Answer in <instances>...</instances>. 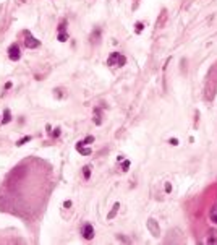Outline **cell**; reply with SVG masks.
I'll use <instances>...</instances> for the list:
<instances>
[{
    "label": "cell",
    "mask_w": 217,
    "mask_h": 245,
    "mask_svg": "<svg viewBox=\"0 0 217 245\" xmlns=\"http://www.w3.org/2000/svg\"><path fill=\"white\" fill-rule=\"evenodd\" d=\"M24 46L28 49H36V47L41 46V42H39L34 36H31L29 31H24Z\"/></svg>",
    "instance_id": "6da1fadb"
},
{
    "label": "cell",
    "mask_w": 217,
    "mask_h": 245,
    "mask_svg": "<svg viewBox=\"0 0 217 245\" xmlns=\"http://www.w3.org/2000/svg\"><path fill=\"white\" fill-rule=\"evenodd\" d=\"M8 57H10V60H13V62L20 60V57H21V52H20V47H18V44H11V46L8 47Z\"/></svg>",
    "instance_id": "7a4b0ae2"
},
{
    "label": "cell",
    "mask_w": 217,
    "mask_h": 245,
    "mask_svg": "<svg viewBox=\"0 0 217 245\" xmlns=\"http://www.w3.org/2000/svg\"><path fill=\"white\" fill-rule=\"evenodd\" d=\"M83 237H84L86 240H91L92 237H94V229H92L91 224H84V226H83Z\"/></svg>",
    "instance_id": "3957f363"
},
{
    "label": "cell",
    "mask_w": 217,
    "mask_h": 245,
    "mask_svg": "<svg viewBox=\"0 0 217 245\" xmlns=\"http://www.w3.org/2000/svg\"><path fill=\"white\" fill-rule=\"evenodd\" d=\"M148 227H149V229H151V232H152V235H154V237H157V235H159L157 222L154 221V219H149V221H148Z\"/></svg>",
    "instance_id": "277c9868"
},
{
    "label": "cell",
    "mask_w": 217,
    "mask_h": 245,
    "mask_svg": "<svg viewBox=\"0 0 217 245\" xmlns=\"http://www.w3.org/2000/svg\"><path fill=\"white\" fill-rule=\"evenodd\" d=\"M120 57H122V55H120V54H118V52H113V54H112V55H110V57H109V60H107V63H109V65H113V63H115V62H118V60H120Z\"/></svg>",
    "instance_id": "5b68a950"
},
{
    "label": "cell",
    "mask_w": 217,
    "mask_h": 245,
    "mask_svg": "<svg viewBox=\"0 0 217 245\" xmlns=\"http://www.w3.org/2000/svg\"><path fill=\"white\" fill-rule=\"evenodd\" d=\"M11 120V112H10V109H5V112H3V119H2V122L3 123H8Z\"/></svg>",
    "instance_id": "8992f818"
},
{
    "label": "cell",
    "mask_w": 217,
    "mask_h": 245,
    "mask_svg": "<svg viewBox=\"0 0 217 245\" xmlns=\"http://www.w3.org/2000/svg\"><path fill=\"white\" fill-rule=\"evenodd\" d=\"M118 208H120V203H115L113 204V209L109 213V219H112V217H115V214H117V211H118Z\"/></svg>",
    "instance_id": "52a82bcc"
},
{
    "label": "cell",
    "mask_w": 217,
    "mask_h": 245,
    "mask_svg": "<svg viewBox=\"0 0 217 245\" xmlns=\"http://www.w3.org/2000/svg\"><path fill=\"white\" fill-rule=\"evenodd\" d=\"M28 141H31V136H23L18 143H16V146H23L24 143H28Z\"/></svg>",
    "instance_id": "ba28073f"
},
{
    "label": "cell",
    "mask_w": 217,
    "mask_h": 245,
    "mask_svg": "<svg viewBox=\"0 0 217 245\" xmlns=\"http://www.w3.org/2000/svg\"><path fill=\"white\" fill-rule=\"evenodd\" d=\"M78 151H79V153H81V154H91V149L89 148H81V146H78Z\"/></svg>",
    "instance_id": "9c48e42d"
},
{
    "label": "cell",
    "mask_w": 217,
    "mask_h": 245,
    "mask_svg": "<svg viewBox=\"0 0 217 245\" xmlns=\"http://www.w3.org/2000/svg\"><path fill=\"white\" fill-rule=\"evenodd\" d=\"M83 174H84V179H89V177H91V169L86 166L84 169H83Z\"/></svg>",
    "instance_id": "30bf717a"
},
{
    "label": "cell",
    "mask_w": 217,
    "mask_h": 245,
    "mask_svg": "<svg viewBox=\"0 0 217 245\" xmlns=\"http://www.w3.org/2000/svg\"><path fill=\"white\" fill-rule=\"evenodd\" d=\"M92 141H94V138H92V136H88V138H86V140H83V141H79V143H78V145H88V143H92Z\"/></svg>",
    "instance_id": "8fae6325"
},
{
    "label": "cell",
    "mask_w": 217,
    "mask_h": 245,
    "mask_svg": "<svg viewBox=\"0 0 217 245\" xmlns=\"http://www.w3.org/2000/svg\"><path fill=\"white\" fill-rule=\"evenodd\" d=\"M211 219L214 221V222H217V208H214V209L211 211Z\"/></svg>",
    "instance_id": "7c38bea8"
},
{
    "label": "cell",
    "mask_w": 217,
    "mask_h": 245,
    "mask_svg": "<svg viewBox=\"0 0 217 245\" xmlns=\"http://www.w3.org/2000/svg\"><path fill=\"white\" fill-rule=\"evenodd\" d=\"M122 167H123V172H126V171H128V167H130V161H125Z\"/></svg>",
    "instance_id": "4fadbf2b"
},
{
    "label": "cell",
    "mask_w": 217,
    "mask_h": 245,
    "mask_svg": "<svg viewBox=\"0 0 217 245\" xmlns=\"http://www.w3.org/2000/svg\"><path fill=\"white\" fill-rule=\"evenodd\" d=\"M59 41H62V42H65V41H66V34H65V33H60Z\"/></svg>",
    "instance_id": "5bb4252c"
},
{
    "label": "cell",
    "mask_w": 217,
    "mask_h": 245,
    "mask_svg": "<svg viewBox=\"0 0 217 245\" xmlns=\"http://www.w3.org/2000/svg\"><path fill=\"white\" fill-rule=\"evenodd\" d=\"M143 31V23H136V33H141Z\"/></svg>",
    "instance_id": "9a60e30c"
},
{
    "label": "cell",
    "mask_w": 217,
    "mask_h": 245,
    "mask_svg": "<svg viewBox=\"0 0 217 245\" xmlns=\"http://www.w3.org/2000/svg\"><path fill=\"white\" fill-rule=\"evenodd\" d=\"M65 26H66V21H63V23L59 26V31H60V33H63V31H65Z\"/></svg>",
    "instance_id": "2e32d148"
},
{
    "label": "cell",
    "mask_w": 217,
    "mask_h": 245,
    "mask_svg": "<svg viewBox=\"0 0 217 245\" xmlns=\"http://www.w3.org/2000/svg\"><path fill=\"white\" fill-rule=\"evenodd\" d=\"M63 206H65V208H71V201H70V200H66V201L63 203Z\"/></svg>",
    "instance_id": "e0dca14e"
},
{
    "label": "cell",
    "mask_w": 217,
    "mask_h": 245,
    "mask_svg": "<svg viewBox=\"0 0 217 245\" xmlns=\"http://www.w3.org/2000/svg\"><path fill=\"white\" fill-rule=\"evenodd\" d=\"M52 135H54V136H59V135H60V128H55V130L52 132Z\"/></svg>",
    "instance_id": "ac0fdd59"
},
{
    "label": "cell",
    "mask_w": 217,
    "mask_h": 245,
    "mask_svg": "<svg viewBox=\"0 0 217 245\" xmlns=\"http://www.w3.org/2000/svg\"><path fill=\"white\" fill-rule=\"evenodd\" d=\"M170 190H172V185L167 184V185H165V191H170Z\"/></svg>",
    "instance_id": "d6986e66"
}]
</instances>
